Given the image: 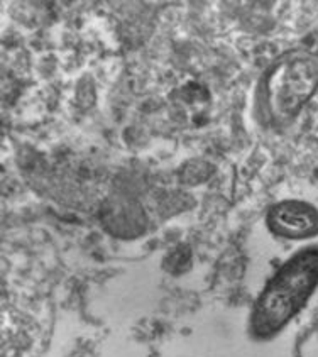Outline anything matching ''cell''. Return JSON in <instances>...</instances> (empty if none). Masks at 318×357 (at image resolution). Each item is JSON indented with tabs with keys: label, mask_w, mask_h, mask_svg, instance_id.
<instances>
[{
	"label": "cell",
	"mask_w": 318,
	"mask_h": 357,
	"mask_svg": "<svg viewBox=\"0 0 318 357\" xmlns=\"http://www.w3.org/2000/svg\"><path fill=\"white\" fill-rule=\"evenodd\" d=\"M266 227L283 241H308L318 236V208L305 200H281L266 213Z\"/></svg>",
	"instance_id": "obj_3"
},
{
	"label": "cell",
	"mask_w": 318,
	"mask_h": 357,
	"mask_svg": "<svg viewBox=\"0 0 318 357\" xmlns=\"http://www.w3.org/2000/svg\"><path fill=\"white\" fill-rule=\"evenodd\" d=\"M318 289V244L288 257L262 288L249 317L252 339L269 340L300 315Z\"/></svg>",
	"instance_id": "obj_2"
},
{
	"label": "cell",
	"mask_w": 318,
	"mask_h": 357,
	"mask_svg": "<svg viewBox=\"0 0 318 357\" xmlns=\"http://www.w3.org/2000/svg\"><path fill=\"white\" fill-rule=\"evenodd\" d=\"M318 92V53L288 50L266 66L254 92V117L266 129L296 121Z\"/></svg>",
	"instance_id": "obj_1"
}]
</instances>
